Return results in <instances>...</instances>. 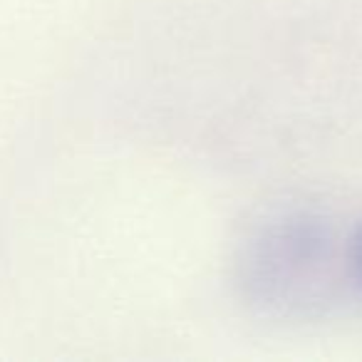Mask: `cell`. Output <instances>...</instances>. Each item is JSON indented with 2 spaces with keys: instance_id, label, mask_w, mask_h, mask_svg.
<instances>
[{
  "instance_id": "6da1fadb",
  "label": "cell",
  "mask_w": 362,
  "mask_h": 362,
  "mask_svg": "<svg viewBox=\"0 0 362 362\" xmlns=\"http://www.w3.org/2000/svg\"><path fill=\"white\" fill-rule=\"evenodd\" d=\"M350 266H352V273H355V281L360 283L362 288V223L355 228V233H352L350 238Z\"/></svg>"
}]
</instances>
